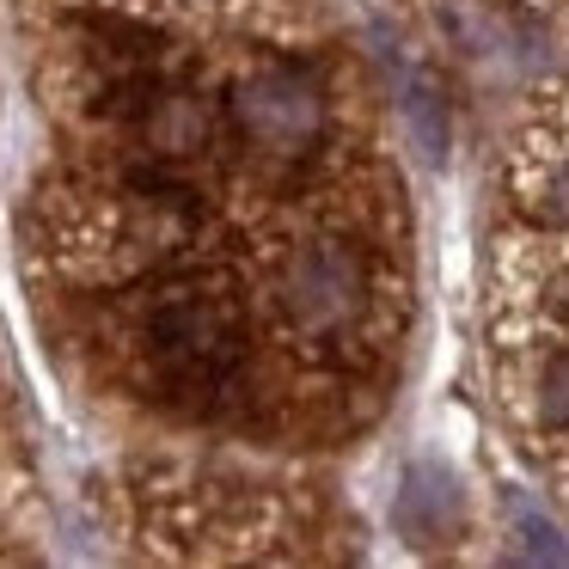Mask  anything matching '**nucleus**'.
Here are the masks:
<instances>
[{"label": "nucleus", "instance_id": "7", "mask_svg": "<svg viewBox=\"0 0 569 569\" xmlns=\"http://www.w3.org/2000/svg\"><path fill=\"white\" fill-rule=\"evenodd\" d=\"M539 221L569 227V166H557V172L545 178V190H539Z\"/></svg>", "mask_w": 569, "mask_h": 569}, {"label": "nucleus", "instance_id": "6", "mask_svg": "<svg viewBox=\"0 0 569 569\" xmlns=\"http://www.w3.org/2000/svg\"><path fill=\"white\" fill-rule=\"evenodd\" d=\"M539 422L545 429H569V349L551 356L539 373Z\"/></svg>", "mask_w": 569, "mask_h": 569}, {"label": "nucleus", "instance_id": "4", "mask_svg": "<svg viewBox=\"0 0 569 569\" xmlns=\"http://www.w3.org/2000/svg\"><path fill=\"white\" fill-rule=\"evenodd\" d=\"M466 502H459V483L447 478L441 466H410L405 490H398V527L417 545H441L447 532L459 527Z\"/></svg>", "mask_w": 569, "mask_h": 569}, {"label": "nucleus", "instance_id": "3", "mask_svg": "<svg viewBox=\"0 0 569 569\" xmlns=\"http://www.w3.org/2000/svg\"><path fill=\"white\" fill-rule=\"evenodd\" d=\"M361 300H368V270L343 239H312L288 258L282 270V312L295 331L331 337L343 325H356Z\"/></svg>", "mask_w": 569, "mask_h": 569}, {"label": "nucleus", "instance_id": "2", "mask_svg": "<svg viewBox=\"0 0 569 569\" xmlns=\"http://www.w3.org/2000/svg\"><path fill=\"white\" fill-rule=\"evenodd\" d=\"M227 111H233L239 141H251L258 153H276V160H295L325 136V92L295 62H270L246 74L227 99Z\"/></svg>", "mask_w": 569, "mask_h": 569}, {"label": "nucleus", "instance_id": "5", "mask_svg": "<svg viewBox=\"0 0 569 569\" xmlns=\"http://www.w3.org/2000/svg\"><path fill=\"white\" fill-rule=\"evenodd\" d=\"M508 515H515V532H520V557H532V563H557V557H563L557 527L527 502V496H508Z\"/></svg>", "mask_w": 569, "mask_h": 569}, {"label": "nucleus", "instance_id": "1", "mask_svg": "<svg viewBox=\"0 0 569 569\" xmlns=\"http://www.w3.org/2000/svg\"><path fill=\"white\" fill-rule=\"evenodd\" d=\"M148 361L153 380L190 410H214L233 392L239 368H246V331H239L233 307L209 288H172L153 300L148 312Z\"/></svg>", "mask_w": 569, "mask_h": 569}]
</instances>
